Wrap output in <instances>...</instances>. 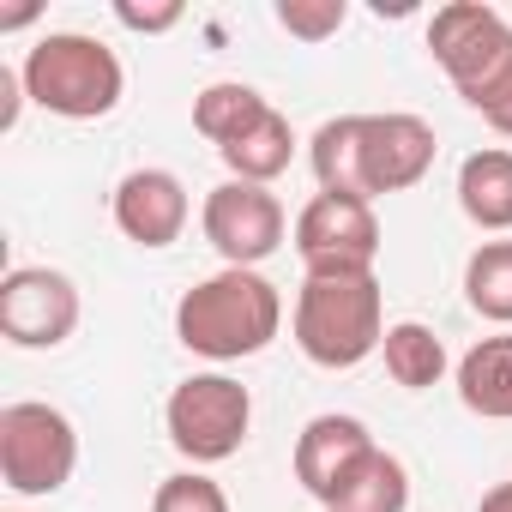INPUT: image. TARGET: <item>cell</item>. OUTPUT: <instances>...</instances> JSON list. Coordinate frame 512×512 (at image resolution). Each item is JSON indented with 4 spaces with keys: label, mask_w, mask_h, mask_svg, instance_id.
<instances>
[{
    "label": "cell",
    "mask_w": 512,
    "mask_h": 512,
    "mask_svg": "<svg viewBox=\"0 0 512 512\" xmlns=\"http://www.w3.org/2000/svg\"><path fill=\"white\" fill-rule=\"evenodd\" d=\"M37 19V7H19V13H0V31H19V25H31Z\"/></svg>",
    "instance_id": "obj_27"
},
{
    "label": "cell",
    "mask_w": 512,
    "mask_h": 512,
    "mask_svg": "<svg viewBox=\"0 0 512 512\" xmlns=\"http://www.w3.org/2000/svg\"><path fill=\"white\" fill-rule=\"evenodd\" d=\"M464 302L488 326H512V235L482 241L464 260Z\"/></svg>",
    "instance_id": "obj_18"
},
{
    "label": "cell",
    "mask_w": 512,
    "mask_h": 512,
    "mask_svg": "<svg viewBox=\"0 0 512 512\" xmlns=\"http://www.w3.org/2000/svg\"><path fill=\"white\" fill-rule=\"evenodd\" d=\"M115 19H121L127 31H139V37H163V31L181 25V0H163V7H133V0H121Z\"/></svg>",
    "instance_id": "obj_24"
},
{
    "label": "cell",
    "mask_w": 512,
    "mask_h": 512,
    "mask_svg": "<svg viewBox=\"0 0 512 512\" xmlns=\"http://www.w3.org/2000/svg\"><path fill=\"white\" fill-rule=\"evenodd\" d=\"M223 163H229V181H253V187H272L284 169H290V157H296V133H290V115H266L260 127H253L247 139H235L229 151H217Z\"/></svg>",
    "instance_id": "obj_19"
},
{
    "label": "cell",
    "mask_w": 512,
    "mask_h": 512,
    "mask_svg": "<svg viewBox=\"0 0 512 512\" xmlns=\"http://www.w3.org/2000/svg\"><path fill=\"white\" fill-rule=\"evenodd\" d=\"M266 115H272V103L253 91V85H241V79H217V85H205V91L193 97V127H199V139H211L217 151H229L235 139H247Z\"/></svg>",
    "instance_id": "obj_17"
},
{
    "label": "cell",
    "mask_w": 512,
    "mask_h": 512,
    "mask_svg": "<svg viewBox=\"0 0 512 512\" xmlns=\"http://www.w3.org/2000/svg\"><path fill=\"white\" fill-rule=\"evenodd\" d=\"M296 350L314 368H362L368 356H380L386 344V296L380 278H302L296 290V314H290Z\"/></svg>",
    "instance_id": "obj_2"
},
{
    "label": "cell",
    "mask_w": 512,
    "mask_h": 512,
    "mask_svg": "<svg viewBox=\"0 0 512 512\" xmlns=\"http://www.w3.org/2000/svg\"><path fill=\"white\" fill-rule=\"evenodd\" d=\"M470 109H476V115H482L500 139H512V67H506L500 79H488V85L470 97Z\"/></svg>",
    "instance_id": "obj_23"
},
{
    "label": "cell",
    "mask_w": 512,
    "mask_h": 512,
    "mask_svg": "<svg viewBox=\"0 0 512 512\" xmlns=\"http://www.w3.org/2000/svg\"><path fill=\"white\" fill-rule=\"evenodd\" d=\"M109 211H115V229L133 247H169V241H181V229L193 217V199H187L175 169H133V175H121Z\"/></svg>",
    "instance_id": "obj_10"
},
{
    "label": "cell",
    "mask_w": 512,
    "mask_h": 512,
    "mask_svg": "<svg viewBox=\"0 0 512 512\" xmlns=\"http://www.w3.org/2000/svg\"><path fill=\"white\" fill-rule=\"evenodd\" d=\"M374 446H380V440L368 434L362 416H338V410H326V416H314V422L296 434V482L326 506V500L338 494V482H344Z\"/></svg>",
    "instance_id": "obj_11"
},
{
    "label": "cell",
    "mask_w": 512,
    "mask_h": 512,
    "mask_svg": "<svg viewBox=\"0 0 512 512\" xmlns=\"http://www.w3.org/2000/svg\"><path fill=\"white\" fill-rule=\"evenodd\" d=\"M344 19H350L344 0H278V25H284L290 37H302V43H326V37H338Z\"/></svg>",
    "instance_id": "obj_22"
},
{
    "label": "cell",
    "mask_w": 512,
    "mask_h": 512,
    "mask_svg": "<svg viewBox=\"0 0 512 512\" xmlns=\"http://www.w3.org/2000/svg\"><path fill=\"white\" fill-rule=\"evenodd\" d=\"M434 127L422 115H368V193H410L434 169Z\"/></svg>",
    "instance_id": "obj_12"
},
{
    "label": "cell",
    "mask_w": 512,
    "mask_h": 512,
    "mask_svg": "<svg viewBox=\"0 0 512 512\" xmlns=\"http://www.w3.org/2000/svg\"><path fill=\"white\" fill-rule=\"evenodd\" d=\"M308 163H314V181L320 193H338V199H368V115H338L314 133L308 145Z\"/></svg>",
    "instance_id": "obj_13"
},
{
    "label": "cell",
    "mask_w": 512,
    "mask_h": 512,
    "mask_svg": "<svg viewBox=\"0 0 512 512\" xmlns=\"http://www.w3.org/2000/svg\"><path fill=\"white\" fill-rule=\"evenodd\" d=\"M278 332H284V296L266 272L223 266L175 302V338H181V350H193L205 362H247Z\"/></svg>",
    "instance_id": "obj_1"
},
{
    "label": "cell",
    "mask_w": 512,
    "mask_h": 512,
    "mask_svg": "<svg viewBox=\"0 0 512 512\" xmlns=\"http://www.w3.org/2000/svg\"><path fill=\"white\" fill-rule=\"evenodd\" d=\"M380 356H386V374H392L404 392H428V386H440V374H446V344H440L422 320L386 326Z\"/></svg>",
    "instance_id": "obj_20"
},
{
    "label": "cell",
    "mask_w": 512,
    "mask_h": 512,
    "mask_svg": "<svg viewBox=\"0 0 512 512\" xmlns=\"http://www.w3.org/2000/svg\"><path fill=\"white\" fill-rule=\"evenodd\" d=\"M163 428H169V446L205 470V464H223L247 446V428H253V392L229 374H187L169 404H163Z\"/></svg>",
    "instance_id": "obj_5"
},
{
    "label": "cell",
    "mask_w": 512,
    "mask_h": 512,
    "mask_svg": "<svg viewBox=\"0 0 512 512\" xmlns=\"http://www.w3.org/2000/svg\"><path fill=\"white\" fill-rule=\"evenodd\" d=\"M151 512H229V494H223V482H211L205 470H175V476L157 482Z\"/></svg>",
    "instance_id": "obj_21"
},
{
    "label": "cell",
    "mask_w": 512,
    "mask_h": 512,
    "mask_svg": "<svg viewBox=\"0 0 512 512\" xmlns=\"http://www.w3.org/2000/svg\"><path fill=\"white\" fill-rule=\"evenodd\" d=\"M25 73V91L37 109L61 115V121H103L115 115L121 91H127V73H121V55L85 31H49L25 49L19 61Z\"/></svg>",
    "instance_id": "obj_3"
},
{
    "label": "cell",
    "mask_w": 512,
    "mask_h": 512,
    "mask_svg": "<svg viewBox=\"0 0 512 512\" xmlns=\"http://www.w3.org/2000/svg\"><path fill=\"white\" fill-rule=\"evenodd\" d=\"M320 512H410V470L386 446H374Z\"/></svg>",
    "instance_id": "obj_16"
},
{
    "label": "cell",
    "mask_w": 512,
    "mask_h": 512,
    "mask_svg": "<svg viewBox=\"0 0 512 512\" xmlns=\"http://www.w3.org/2000/svg\"><path fill=\"white\" fill-rule=\"evenodd\" d=\"M79 284L55 266H13L0 278V338L13 350H55L79 332Z\"/></svg>",
    "instance_id": "obj_9"
},
{
    "label": "cell",
    "mask_w": 512,
    "mask_h": 512,
    "mask_svg": "<svg viewBox=\"0 0 512 512\" xmlns=\"http://www.w3.org/2000/svg\"><path fill=\"white\" fill-rule=\"evenodd\" d=\"M458 205L476 229L512 235V151L506 145H482L458 163Z\"/></svg>",
    "instance_id": "obj_15"
},
{
    "label": "cell",
    "mask_w": 512,
    "mask_h": 512,
    "mask_svg": "<svg viewBox=\"0 0 512 512\" xmlns=\"http://www.w3.org/2000/svg\"><path fill=\"white\" fill-rule=\"evenodd\" d=\"M476 512H512V482H494V488L476 500Z\"/></svg>",
    "instance_id": "obj_26"
},
{
    "label": "cell",
    "mask_w": 512,
    "mask_h": 512,
    "mask_svg": "<svg viewBox=\"0 0 512 512\" xmlns=\"http://www.w3.org/2000/svg\"><path fill=\"white\" fill-rule=\"evenodd\" d=\"M428 55L452 79V91L470 103L488 79L512 67V19L488 0H452L428 19Z\"/></svg>",
    "instance_id": "obj_6"
},
{
    "label": "cell",
    "mask_w": 512,
    "mask_h": 512,
    "mask_svg": "<svg viewBox=\"0 0 512 512\" xmlns=\"http://www.w3.org/2000/svg\"><path fill=\"white\" fill-rule=\"evenodd\" d=\"M31 103V91H25V73L19 67H0V127H19V109Z\"/></svg>",
    "instance_id": "obj_25"
},
{
    "label": "cell",
    "mask_w": 512,
    "mask_h": 512,
    "mask_svg": "<svg viewBox=\"0 0 512 512\" xmlns=\"http://www.w3.org/2000/svg\"><path fill=\"white\" fill-rule=\"evenodd\" d=\"M13 512H19V506H13Z\"/></svg>",
    "instance_id": "obj_28"
},
{
    "label": "cell",
    "mask_w": 512,
    "mask_h": 512,
    "mask_svg": "<svg viewBox=\"0 0 512 512\" xmlns=\"http://www.w3.org/2000/svg\"><path fill=\"white\" fill-rule=\"evenodd\" d=\"M458 404L482 422H512V332L476 338L458 356Z\"/></svg>",
    "instance_id": "obj_14"
},
{
    "label": "cell",
    "mask_w": 512,
    "mask_h": 512,
    "mask_svg": "<svg viewBox=\"0 0 512 512\" xmlns=\"http://www.w3.org/2000/svg\"><path fill=\"white\" fill-rule=\"evenodd\" d=\"M79 470V428L67 410L43 398H19L0 410V482L19 500H49Z\"/></svg>",
    "instance_id": "obj_4"
},
{
    "label": "cell",
    "mask_w": 512,
    "mask_h": 512,
    "mask_svg": "<svg viewBox=\"0 0 512 512\" xmlns=\"http://www.w3.org/2000/svg\"><path fill=\"white\" fill-rule=\"evenodd\" d=\"M199 229L205 241L217 247L223 266H241V272H260L272 253L284 247V205L272 187H253V181H217L199 205Z\"/></svg>",
    "instance_id": "obj_8"
},
{
    "label": "cell",
    "mask_w": 512,
    "mask_h": 512,
    "mask_svg": "<svg viewBox=\"0 0 512 512\" xmlns=\"http://www.w3.org/2000/svg\"><path fill=\"white\" fill-rule=\"evenodd\" d=\"M296 253L308 278H362L380 260V217L368 199L314 193L296 211Z\"/></svg>",
    "instance_id": "obj_7"
}]
</instances>
